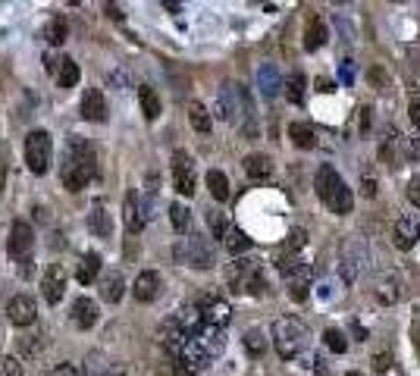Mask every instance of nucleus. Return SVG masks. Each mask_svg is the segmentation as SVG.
<instances>
[{
  "instance_id": "50",
  "label": "nucleus",
  "mask_w": 420,
  "mask_h": 376,
  "mask_svg": "<svg viewBox=\"0 0 420 376\" xmlns=\"http://www.w3.org/2000/svg\"><path fill=\"white\" fill-rule=\"evenodd\" d=\"M103 376H125V373H123V370H119V367H113V370H107V373H103Z\"/></svg>"
},
{
  "instance_id": "48",
  "label": "nucleus",
  "mask_w": 420,
  "mask_h": 376,
  "mask_svg": "<svg viewBox=\"0 0 420 376\" xmlns=\"http://www.w3.org/2000/svg\"><path fill=\"white\" fill-rule=\"evenodd\" d=\"M314 364H317L320 376H330V370H326V361H323V358H317V361H314Z\"/></svg>"
},
{
  "instance_id": "34",
  "label": "nucleus",
  "mask_w": 420,
  "mask_h": 376,
  "mask_svg": "<svg viewBox=\"0 0 420 376\" xmlns=\"http://www.w3.org/2000/svg\"><path fill=\"white\" fill-rule=\"evenodd\" d=\"M245 351L251 354V358H260V354L267 351V339L260 329H248L245 332Z\"/></svg>"
},
{
  "instance_id": "35",
  "label": "nucleus",
  "mask_w": 420,
  "mask_h": 376,
  "mask_svg": "<svg viewBox=\"0 0 420 376\" xmlns=\"http://www.w3.org/2000/svg\"><path fill=\"white\" fill-rule=\"evenodd\" d=\"M286 97L292 103H304V75L301 73H295L286 82Z\"/></svg>"
},
{
  "instance_id": "12",
  "label": "nucleus",
  "mask_w": 420,
  "mask_h": 376,
  "mask_svg": "<svg viewBox=\"0 0 420 376\" xmlns=\"http://www.w3.org/2000/svg\"><path fill=\"white\" fill-rule=\"evenodd\" d=\"M160 288H163L160 273H157V270H145V273H138V279H135L132 295L138 304H151L160 298Z\"/></svg>"
},
{
  "instance_id": "17",
  "label": "nucleus",
  "mask_w": 420,
  "mask_h": 376,
  "mask_svg": "<svg viewBox=\"0 0 420 376\" xmlns=\"http://www.w3.org/2000/svg\"><path fill=\"white\" fill-rule=\"evenodd\" d=\"M373 295H376V301L383 304V308L395 304L398 298H402V282H398V276H395V273H383L380 279H376Z\"/></svg>"
},
{
  "instance_id": "2",
  "label": "nucleus",
  "mask_w": 420,
  "mask_h": 376,
  "mask_svg": "<svg viewBox=\"0 0 420 376\" xmlns=\"http://www.w3.org/2000/svg\"><path fill=\"white\" fill-rule=\"evenodd\" d=\"M308 345V326L295 317H276L273 320V348L282 361H292Z\"/></svg>"
},
{
  "instance_id": "14",
  "label": "nucleus",
  "mask_w": 420,
  "mask_h": 376,
  "mask_svg": "<svg viewBox=\"0 0 420 376\" xmlns=\"http://www.w3.org/2000/svg\"><path fill=\"white\" fill-rule=\"evenodd\" d=\"M201 314H204V323L217 326V329H226V323L232 320V308H229V301L214 298V295L201 301Z\"/></svg>"
},
{
  "instance_id": "49",
  "label": "nucleus",
  "mask_w": 420,
  "mask_h": 376,
  "mask_svg": "<svg viewBox=\"0 0 420 376\" xmlns=\"http://www.w3.org/2000/svg\"><path fill=\"white\" fill-rule=\"evenodd\" d=\"M107 13H110L113 19H123V13H119V7H110V3H107Z\"/></svg>"
},
{
  "instance_id": "1",
  "label": "nucleus",
  "mask_w": 420,
  "mask_h": 376,
  "mask_svg": "<svg viewBox=\"0 0 420 376\" xmlns=\"http://www.w3.org/2000/svg\"><path fill=\"white\" fill-rule=\"evenodd\" d=\"M95 170H97L95 148H91L85 138L73 135V138L66 141V148H63V166H60V182H63V188L82 192V188L95 179Z\"/></svg>"
},
{
  "instance_id": "51",
  "label": "nucleus",
  "mask_w": 420,
  "mask_h": 376,
  "mask_svg": "<svg viewBox=\"0 0 420 376\" xmlns=\"http://www.w3.org/2000/svg\"><path fill=\"white\" fill-rule=\"evenodd\" d=\"M345 376H361V373H358V370H348V373Z\"/></svg>"
},
{
  "instance_id": "22",
  "label": "nucleus",
  "mask_w": 420,
  "mask_h": 376,
  "mask_svg": "<svg viewBox=\"0 0 420 376\" xmlns=\"http://www.w3.org/2000/svg\"><path fill=\"white\" fill-rule=\"evenodd\" d=\"M79 63L73 57H60V66L53 69V79H57L60 88H75L79 85Z\"/></svg>"
},
{
  "instance_id": "25",
  "label": "nucleus",
  "mask_w": 420,
  "mask_h": 376,
  "mask_svg": "<svg viewBox=\"0 0 420 376\" xmlns=\"http://www.w3.org/2000/svg\"><path fill=\"white\" fill-rule=\"evenodd\" d=\"M245 173H248V179H254V182H260V179H270L273 173V163L267 154H248L245 157Z\"/></svg>"
},
{
  "instance_id": "39",
  "label": "nucleus",
  "mask_w": 420,
  "mask_h": 376,
  "mask_svg": "<svg viewBox=\"0 0 420 376\" xmlns=\"http://www.w3.org/2000/svg\"><path fill=\"white\" fill-rule=\"evenodd\" d=\"M408 116H411L414 125H420V88H414L411 97H408Z\"/></svg>"
},
{
  "instance_id": "28",
  "label": "nucleus",
  "mask_w": 420,
  "mask_h": 376,
  "mask_svg": "<svg viewBox=\"0 0 420 376\" xmlns=\"http://www.w3.org/2000/svg\"><path fill=\"white\" fill-rule=\"evenodd\" d=\"M123 292H125V282L119 273H110V276H103L101 279V298L107 304H116L119 298H123Z\"/></svg>"
},
{
  "instance_id": "21",
  "label": "nucleus",
  "mask_w": 420,
  "mask_h": 376,
  "mask_svg": "<svg viewBox=\"0 0 420 376\" xmlns=\"http://www.w3.org/2000/svg\"><path fill=\"white\" fill-rule=\"evenodd\" d=\"M288 138H292V145L301 148V151L317 148V132H314V125L310 123H292L288 125Z\"/></svg>"
},
{
  "instance_id": "43",
  "label": "nucleus",
  "mask_w": 420,
  "mask_h": 376,
  "mask_svg": "<svg viewBox=\"0 0 420 376\" xmlns=\"http://www.w3.org/2000/svg\"><path fill=\"white\" fill-rule=\"evenodd\" d=\"M408 157H411V160H420V125H417V132L408 138Z\"/></svg>"
},
{
  "instance_id": "19",
  "label": "nucleus",
  "mask_w": 420,
  "mask_h": 376,
  "mask_svg": "<svg viewBox=\"0 0 420 376\" xmlns=\"http://www.w3.org/2000/svg\"><path fill=\"white\" fill-rule=\"evenodd\" d=\"M73 323L79 326V329H91V326L97 323V301H91V298H75L73 304Z\"/></svg>"
},
{
  "instance_id": "32",
  "label": "nucleus",
  "mask_w": 420,
  "mask_h": 376,
  "mask_svg": "<svg viewBox=\"0 0 420 376\" xmlns=\"http://www.w3.org/2000/svg\"><path fill=\"white\" fill-rule=\"evenodd\" d=\"M170 223H173V229H176V232H188V226H192V210L176 201V204L170 207Z\"/></svg>"
},
{
  "instance_id": "37",
  "label": "nucleus",
  "mask_w": 420,
  "mask_h": 376,
  "mask_svg": "<svg viewBox=\"0 0 420 376\" xmlns=\"http://www.w3.org/2000/svg\"><path fill=\"white\" fill-rule=\"evenodd\" d=\"M0 376H23V364L16 358H0Z\"/></svg>"
},
{
  "instance_id": "6",
  "label": "nucleus",
  "mask_w": 420,
  "mask_h": 376,
  "mask_svg": "<svg viewBox=\"0 0 420 376\" xmlns=\"http://www.w3.org/2000/svg\"><path fill=\"white\" fill-rule=\"evenodd\" d=\"M364 260H367V251L361 248V242H358V238H348L339 251V279L345 282V286L358 282Z\"/></svg>"
},
{
  "instance_id": "42",
  "label": "nucleus",
  "mask_w": 420,
  "mask_h": 376,
  "mask_svg": "<svg viewBox=\"0 0 420 376\" xmlns=\"http://www.w3.org/2000/svg\"><path fill=\"white\" fill-rule=\"evenodd\" d=\"M408 201L420 210V176H414L411 182H408Z\"/></svg>"
},
{
  "instance_id": "4",
  "label": "nucleus",
  "mask_w": 420,
  "mask_h": 376,
  "mask_svg": "<svg viewBox=\"0 0 420 376\" xmlns=\"http://www.w3.org/2000/svg\"><path fill=\"white\" fill-rule=\"evenodd\" d=\"M51 160H53L51 132H45V129L29 132V138H25V166H29L35 176H45V173L51 170Z\"/></svg>"
},
{
  "instance_id": "36",
  "label": "nucleus",
  "mask_w": 420,
  "mask_h": 376,
  "mask_svg": "<svg viewBox=\"0 0 420 376\" xmlns=\"http://www.w3.org/2000/svg\"><path fill=\"white\" fill-rule=\"evenodd\" d=\"M304 245H308V232H304L301 226H295L292 232H288V238H286V245H282V248L292 251V254H301Z\"/></svg>"
},
{
  "instance_id": "26",
  "label": "nucleus",
  "mask_w": 420,
  "mask_h": 376,
  "mask_svg": "<svg viewBox=\"0 0 420 376\" xmlns=\"http://www.w3.org/2000/svg\"><path fill=\"white\" fill-rule=\"evenodd\" d=\"M66 32H69L66 19H63V16H51L47 25L41 29V38H45L47 45H63V41H66Z\"/></svg>"
},
{
  "instance_id": "13",
  "label": "nucleus",
  "mask_w": 420,
  "mask_h": 376,
  "mask_svg": "<svg viewBox=\"0 0 420 376\" xmlns=\"http://www.w3.org/2000/svg\"><path fill=\"white\" fill-rule=\"evenodd\" d=\"M82 119H88V123H103L107 119V97H103L101 88H85V95H82Z\"/></svg>"
},
{
  "instance_id": "46",
  "label": "nucleus",
  "mask_w": 420,
  "mask_h": 376,
  "mask_svg": "<svg viewBox=\"0 0 420 376\" xmlns=\"http://www.w3.org/2000/svg\"><path fill=\"white\" fill-rule=\"evenodd\" d=\"M317 91H323V95H330V91H332V82L320 79V82H317Z\"/></svg>"
},
{
  "instance_id": "31",
  "label": "nucleus",
  "mask_w": 420,
  "mask_h": 376,
  "mask_svg": "<svg viewBox=\"0 0 420 376\" xmlns=\"http://www.w3.org/2000/svg\"><path fill=\"white\" fill-rule=\"evenodd\" d=\"M207 188H210L214 201H229V179H226V173H220V170L207 173Z\"/></svg>"
},
{
  "instance_id": "20",
  "label": "nucleus",
  "mask_w": 420,
  "mask_h": 376,
  "mask_svg": "<svg viewBox=\"0 0 420 376\" xmlns=\"http://www.w3.org/2000/svg\"><path fill=\"white\" fill-rule=\"evenodd\" d=\"M258 88H260V95H264L267 101L280 95L282 79H280V69L273 66V63H264V66L258 69Z\"/></svg>"
},
{
  "instance_id": "47",
  "label": "nucleus",
  "mask_w": 420,
  "mask_h": 376,
  "mask_svg": "<svg viewBox=\"0 0 420 376\" xmlns=\"http://www.w3.org/2000/svg\"><path fill=\"white\" fill-rule=\"evenodd\" d=\"M367 125H370V110L364 107V110H361V129H364V132H367Z\"/></svg>"
},
{
  "instance_id": "30",
  "label": "nucleus",
  "mask_w": 420,
  "mask_h": 376,
  "mask_svg": "<svg viewBox=\"0 0 420 376\" xmlns=\"http://www.w3.org/2000/svg\"><path fill=\"white\" fill-rule=\"evenodd\" d=\"M326 45V25L320 19H310L308 29H304V51H317Z\"/></svg>"
},
{
  "instance_id": "44",
  "label": "nucleus",
  "mask_w": 420,
  "mask_h": 376,
  "mask_svg": "<svg viewBox=\"0 0 420 376\" xmlns=\"http://www.w3.org/2000/svg\"><path fill=\"white\" fill-rule=\"evenodd\" d=\"M47 376H82V370L75 367V364H60V367H53Z\"/></svg>"
},
{
  "instance_id": "18",
  "label": "nucleus",
  "mask_w": 420,
  "mask_h": 376,
  "mask_svg": "<svg viewBox=\"0 0 420 376\" xmlns=\"http://www.w3.org/2000/svg\"><path fill=\"white\" fill-rule=\"evenodd\" d=\"M310 282H314V273H310V266H298L295 273L288 276V298L292 301H304L310 295Z\"/></svg>"
},
{
  "instance_id": "9",
  "label": "nucleus",
  "mask_w": 420,
  "mask_h": 376,
  "mask_svg": "<svg viewBox=\"0 0 420 376\" xmlns=\"http://www.w3.org/2000/svg\"><path fill=\"white\" fill-rule=\"evenodd\" d=\"M41 295H45L47 304H60L63 295H66V270L63 264H51L41 276Z\"/></svg>"
},
{
  "instance_id": "7",
  "label": "nucleus",
  "mask_w": 420,
  "mask_h": 376,
  "mask_svg": "<svg viewBox=\"0 0 420 376\" xmlns=\"http://www.w3.org/2000/svg\"><path fill=\"white\" fill-rule=\"evenodd\" d=\"M32 248H35V232H32L29 223L16 220L10 226V238H7V254L13 260H29Z\"/></svg>"
},
{
  "instance_id": "45",
  "label": "nucleus",
  "mask_w": 420,
  "mask_h": 376,
  "mask_svg": "<svg viewBox=\"0 0 420 376\" xmlns=\"http://www.w3.org/2000/svg\"><path fill=\"white\" fill-rule=\"evenodd\" d=\"M339 75H342V82H345V85H351V82H354V63H351V60L339 63Z\"/></svg>"
},
{
  "instance_id": "11",
  "label": "nucleus",
  "mask_w": 420,
  "mask_h": 376,
  "mask_svg": "<svg viewBox=\"0 0 420 376\" xmlns=\"http://www.w3.org/2000/svg\"><path fill=\"white\" fill-rule=\"evenodd\" d=\"M7 317H10V323L19 326V329L32 326V323L38 320V304H35V298H29V295H16V298H10V304H7Z\"/></svg>"
},
{
  "instance_id": "24",
  "label": "nucleus",
  "mask_w": 420,
  "mask_h": 376,
  "mask_svg": "<svg viewBox=\"0 0 420 376\" xmlns=\"http://www.w3.org/2000/svg\"><path fill=\"white\" fill-rule=\"evenodd\" d=\"M97 276H101V258H97L95 251H88V254L79 260V266H75V279H79L82 286H91Z\"/></svg>"
},
{
  "instance_id": "38",
  "label": "nucleus",
  "mask_w": 420,
  "mask_h": 376,
  "mask_svg": "<svg viewBox=\"0 0 420 376\" xmlns=\"http://www.w3.org/2000/svg\"><path fill=\"white\" fill-rule=\"evenodd\" d=\"M207 226H210V232H214L217 238H226V220H223L220 214H207Z\"/></svg>"
},
{
  "instance_id": "33",
  "label": "nucleus",
  "mask_w": 420,
  "mask_h": 376,
  "mask_svg": "<svg viewBox=\"0 0 420 376\" xmlns=\"http://www.w3.org/2000/svg\"><path fill=\"white\" fill-rule=\"evenodd\" d=\"M323 345L330 348L332 354H345V351H348V339H345V332L336 329V326H330V329L323 332Z\"/></svg>"
},
{
  "instance_id": "41",
  "label": "nucleus",
  "mask_w": 420,
  "mask_h": 376,
  "mask_svg": "<svg viewBox=\"0 0 420 376\" xmlns=\"http://www.w3.org/2000/svg\"><path fill=\"white\" fill-rule=\"evenodd\" d=\"M389 367H392V354L389 351H380L373 358V370H376V373H386Z\"/></svg>"
},
{
  "instance_id": "40",
  "label": "nucleus",
  "mask_w": 420,
  "mask_h": 376,
  "mask_svg": "<svg viewBox=\"0 0 420 376\" xmlns=\"http://www.w3.org/2000/svg\"><path fill=\"white\" fill-rule=\"evenodd\" d=\"M361 192H364V198H376V176L373 173H361Z\"/></svg>"
},
{
  "instance_id": "23",
  "label": "nucleus",
  "mask_w": 420,
  "mask_h": 376,
  "mask_svg": "<svg viewBox=\"0 0 420 376\" xmlns=\"http://www.w3.org/2000/svg\"><path fill=\"white\" fill-rule=\"evenodd\" d=\"M138 103H141V113H145V119H148V123H154V119L160 116V110H163L160 95H157L151 85H141V88H138Z\"/></svg>"
},
{
  "instance_id": "15",
  "label": "nucleus",
  "mask_w": 420,
  "mask_h": 376,
  "mask_svg": "<svg viewBox=\"0 0 420 376\" xmlns=\"http://www.w3.org/2000/svg\"><path fill=\"white\" fill-rule=\"evenodd\" d=\"M145 207H141V201L135 198V192H129L123 198V223H125V232H129V238L138 236L141 229H145Z\"/></svg>"
},
{
  "instance_id": "27",
  "label": "nucleus",
  "mask_w": 420,
  "mask_h": 376,
  "mask_svg": "<svg viewBox=\"0 0 420 376\" xmlns=\"http://www.w3.org/2000/svg\"><path fill=\"white\" fill-rule=\"evenodd\" d=\"M188 119H192L195 132H201V135H207V132H210V125H214V116H210V110H207L201 101L188 103Z\"/></svg>"
},
{
  "instance_id": "10",
  "label": "nucleus",
  "mask_w": 420,
  "mask_h": 376,
  "mask_svg": "<svg viewBox=\"0 0 420 376\" xmlns=\"http://www.w3.org/2000/svg\"><path fill=\"white\" fill-rule=\"evenodd\" d=\"M392 238H395L398 251H411L420 238V216L417 214H402L395 220V229H392Z\"/></svg>"
},
{
  "instance_id": "8",
  "label": "nucleus",
  "mask_w": 420,
  "mask_h": 376,
  "mask_svg": "<svg viewBox=\"0 0 420 376\" xmlns=\"http://www.w3.org/2000/svg\"><path fill=\"white\" fill-rule=\"evenodd\" d=\"M173 185H176V192L185 195V198L195 195V163L185 151L173 154Z\"/></svg>"
},
{
  "instance_id": "16",
  "label": "nucleus",
  "mask_w": 420,
  "mask_h": 376,
  "mask_svg": "<svg viewBox=\"0 0 420 376\" xmlns=\"http://www.w3.org/2000/svg\"><path fill=\"white\" fill-rule=\"evenodd\" d=\"M88 232L95 238H110L113 236V220H110V210L101 204V201H95L91 204V214H88Z\"/></svg>"
},
{
  "instance_id": "5",
  "label": "nucleus",
  "mask_w": 420,
  "mask_h": 376,
  "mask_svg": "<svg viewBox=\"0 0 420 376\" xmlns=\"http://www.w3.org/2000/svg\"><path fill=\"white\" fill-rule=\"evenodd\" d=\"M173 254H176L179 264L195 266V270H210V266H214V248H210V242L201 238V236L182 238V242L173 248Z\"/></svg>"
},
{
  "instance_id": "3",
  "label": "nucleus",
  "mask_w": 420,
  "mask_h": 376,
  "mask_svg": "<svg viewBox=\"0 0 420 376\" xmlns=\"http://www.w3.org/2000/svg\"><path fill=\"white\" fill-rule=\"evenodd\" d=\"M226 279H229V286H232V292H238V295H260L267 286L260 264L251 258H236V264L229 266Z\"/></svg>"
},
{
  "instance_id": "29",
  "label": "nucleus",
  "mask_w": 420,
  "mask_h": 376,
  "mask_svg": "<svg viewBox=\"0 0 420 376\" xmlns=\"http://www.w3.org/2000/svg\"><path fill=\"white\" fill-rule=\"evenodd\" d=\"M223 245H226V251L232 254V258H238V254H245V251L251 248V238L245 236L238 226H229L226 229V238H223Z\"/></svg>"
}]
</instances>
